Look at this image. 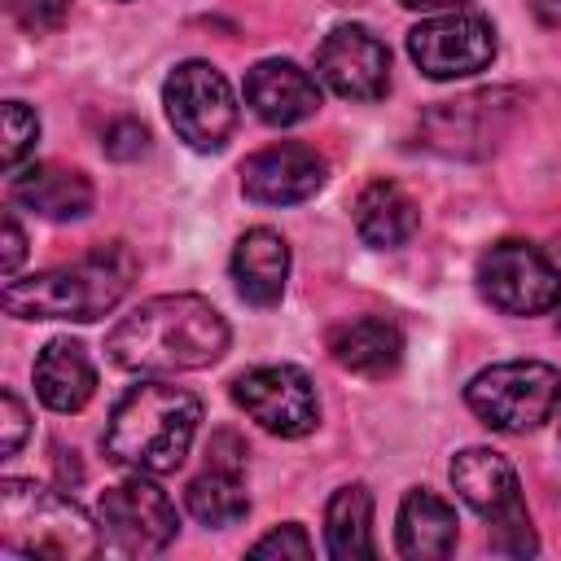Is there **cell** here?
<instances>
[{
	"mask_svg": "<svg viewBox=\"0 0 561 561\" xmlns=\"http://www.w3.org/2000/svg\"><path fill=\"white\" fill-rule=\"evenodd\" d=\"M105 351L127 373H193L228 351V320L202 294H158L110 329Z\"/></svg>",
	"mask_w": 561,
	"mask_h": 561,
	"instance_id": "cell-1",
	"label": "cell"
},
{
	"mask_svg": "<svg viewBox=\"0 0 561 561\" xmlns=\"http://www.w3.org/2000/svg\"><path fill=\"white\" fill-rule=\"evenodd\" d=\"M202 421V399L180 386H131L105 425V456L131 473H175L193 447Z\"/></svg>",
	"mask_w": 561,
	"mask_h": 561,
	"instance_id": "cell-2",
	"label": "cell"
},
{
	"mask_svg": "<svg viewBox=\"0 0 561 561\" xmlns=\"http://www.w3.org/2000/svg\"><path fill=\"white\" fill-rule=\"evenodd\" d=\"M136 276V259L123 241L96 245L75 263L35 272L26 280L9 276L4 285V311L18 320H101L110 316L123 294L131 289Z\"/></svg>",
	"mask_w": 561,
	"mask_h": 561,
	"instance_id": "cell-3",
	"label": "cell"
},
{
	"mask_svg": "<svg viewBox=\"0 0 561 561\" xmlns=\"http://www.w3.org/2000/svg\"><path fill=\"white\" fill-rule=\"evenodd\" d=\"M0 543L4 552L53 561H83L105 548L101 526L70 495L26 478L0 482Z\"/></svg>",
	"mask_w": 561,
	"mask_h": 561,
	"instance_id": "cell-4",
	"label": "cell"
},
{
	"mask_svg": "<svg viewBox=\"0 0 561 561\" xmlns=\"http://www.w3.org/2000/svg\"><path fill=\"white\" fill-rule=\"evenodd\" d=\"M469 412L500 434H530L561 408V373L539 359H504L465 386Z\"/></svg>",
	"mask_w": 561,
	"mask_h": 561,
	"instance_id": "cell-5",
	"label": "cell"
},
{
	"mask_svg": "<svg viewBox=\"0 0 561 561\" xmlns=\"http://www.w3.org/2000/svg\"><path fill=\"white\" fill-rule=\"evenodd\" d=\"M451 486L460 491V500L491 522V543L508 557H530L539 548L526 500H522V482L517 469L491 451V447H465L451 460Z\"/></svg>",
	"mask_w": 561,
	"mask_h": 561,
	"instance_id": "cell-6",
	"label": "cell"
},
{
	"mask_svg": "<svg viewBox=\"0 0 561 561\" xmlns=\"http://www.w3.org/2000/svg\"><path fill=\"white\" fill-rule=\"evenodd\" d=\"M162 105L175 136L197 153L224 149L237 127L232 88L210 61H180L162 83Z\"/></svg>",
	"mask_w": 561,
	"mask_h": 561,
	"instance_id": "cell-7",
	"label": "cell"
},
{
	"mask_svg": "<svg viewBox=\"0 0 561 561\" xmlns=\"http://www.w3.org/2000/svg\"><path fill=\"white\" fill-rule=\"evenodd\" d=\"M96 526L101 543L118 557H153L175 539V504L162 486L149 482V473H136L96 500Z\"/></svg>",
	"mask_w": 561,
	"mask_h": 561,
	"instance_id": "cell-8",
	"label": "cell"
},
{
	"mask_svg": "<svg viewBox=\"0 0 561 561\" xmlns=\"http://www.w3.org/2000/svg\"><path fill=\"white\" fill-rule=\"evenodd\" d=\"M478 289L504 316H539L561 302V276L530 241H495L478 259Z\"/></svg>",
	"mask_w": 561,
	"mask_h": 561,
	"instance_id": "cell-9",
	"label": "cell"
},
{
	"mask_svg": "<svg viewBox=\"0 0 561 561\" xmlns=\"http://www.w3.org/2000/svg\"><path fill=\"white\" fill-rule=\"evenodd\" d=\"M232 403L276 438H302L320 421L316 386L294 364H259L232 381Z\"/></svg>",
	"mask_w": 561,
	"mask_h": 561,
	"instance_id": "cell-10",
	"label": "cell"
},
{
	"mask_svg": "<svg viewBox=\"0 0 561 561\" xmlns=\"http://www.w3.org/2000/svg\"><path fill=\"white\" fill-rule=\"evenodd\" d=\"M408 53L430 79L478 75L495 57V26L482 13H438L408 31Z\"/></svg>",
	"mask_w": 561,
	"mask_h": 561,
	"instance_id": "cell-11",
	"label": "cell"
},
{
	"mask_svg": "<svg viewBox=\"0 0 561 561\" xmlns=\"http://www.w3.org/2000/svg\"><path fill=\"white\" fill-rule=\"evenodd\" d=\"M316 70L346 101H381L386 88H390V53H386V44L368 26H355V22H342L320 39Z\"/></svg>",
	"mask_w": 561,
	"mask_h": 561,
	"instance_id": "cell-12",
	"label": "cell"
},
{
	"mask_svg": "<svg viewBox=\"0 0 561 561\" xmlns=\"http://www.w3.org/2000/svg\"><path fill=\"white\" fill-rule=\"evenodd\" d=\"M324 180H329L324 158L311 145H298V140L267 145V149L250 153L245 167H241L245 197L263 202V206H298V202L316 197L324 188Z\"/></svg>",
	"mask_w": 561,
	"mask_h": 561,
	"instance_id": "cell-13",
	"label": "cell"
},
{
	"mask_svg": "<svg viewBox=\"0 0 561 561\" xmlns=\"http://www.w3.org/2000/svg\"><path fill=\"white\" fill-rule=\"evenodd\" d=\"M245 105L267 127H294L320 110V88L302 66L267 57L245 70Z\"/></svg>",
	"mask_w": 561,
	"mask_h": 561,
	"instance_id": "cell-14",
	"label": "cell"
},
{
	"mask_svg": "<svg viewBox=\"0 0 561 561\" xmlns=\"http://www.w3.org/2000/svg\"><path fill=\"white\" fill-rule=\"evenodd\" d=\"M9 193H13V202H22L26 210H35L44 219H83L96 202L92 180L75 167H57V162H35L26 171H13Z\"/></svg>",
	"mask_w": 561,
	"mask_h": 561,
	"instance_id": "cell-15",
	"label": "cell"
},
{
	"mask_svg": "<svg viewBox=\"0 0 561 561\" xmlns=\"http://www.w3.org/2000/svg\"><path fill=\"white\" fill-rule=\"evenodd\" d=\"M329 355L359 377H390L403 359V333L386 316H359L329 329Z\"/></svg>",
	"mask_w": 561,
	"mask_h": 561,
	"instance_id": "cell-16",
	"label": "cell"
},
{
	"mask_svg": "<svg viewBox=\"0 0 561 561\" xmlns=\"http://www.w3.org/2000/svg\"><path fill=\"white\" fill-rule=\"evenodd\" d=\"M285 276H289V245L280 232L272 228H250L241 232L237 250H232V280L237 294L250 307H272L285 294Z\"/></svg>",
	"mask_w": 561,
	"mask_h": 561,
	"instance_id": "cell-17",
	"label": "cell"
},
{
	"mask_svg": "<svg viewBox=\"0 0 561 561\" xmlns=\"http://www.w3.org/2000/svg\"><path fill=\"white\" fill-rule=\"evenodd\" d=\"M421 224V210L412 202V193L394 180H373L359 188L355 197V232L364 245L373 250H399L412 241Z\"/></svg>",
	"mask_w": 561,
	"mask_h": 561,
	"instance_id": "cell-18",
	"label": "cell"
},
{
	"mask_svg": "<svg viewBox=\"0 0 561 561\" xmlns=\"http://www.w3.org/2000/svg\"><path fill=\"white\" fill-rule=\"evenodd\" d=\"M35 394L53 412H79L96 394V368L88 351L70 337H53L35 355Z\"/></svg>",
	"mask_w": 561,
	"mask_h": 561,
	"instance_id": "cell-19",
	"label": "cell"
},
{
	"mask_svg": "<svg viewBox=\"0 0 561 561\" xmlns=\"http://www.w3.org/2000/svg\"><path fill=\"white\" fill-rule=\"evenodd\" d=\"M456 508L434 491H408L399 504L394 543L412 561H438L456 552Z\"/></svg>",
	"mask_w": 561,
	"mask_h": 561,
	"instance_id": "cell-20",
	"label": "cell"
},
{
	"mask_svg": "<svg viewBox=\"0 0 561 561\" xmlns=\"http://www.w3.org/2000/svg\"><path fill=\"white\" fill-rule=\"evenodd\" d=\"M324 543H329V557H337V561L377 557V543H373V495H368V486L351 482V486L333 491V500L324 508Z\"/></svg>",
	"mask_w": 561,
	"mask_h": 561,
	"instance_id": "cell-21",
	"label": "cell"
},
{
	"mask_svg": "<svg viewBox=\"0 0 561 561\" xmlns=\"http://www.w3.org/2000/svg\"><path fill=\"white\" fill-rule=\"evenodd\" d=\"M184 504H188V513H193L202 526H215V530L237 526V522L250 513V495H245V486H241V473L215 469V465L188 482Z\"/></svg>",
	"mask_w": 561,
	"mask_h": 561,
	"instance_id": "cell-22",
	"label": "cell"
},
{
	"mask_svg": "<svg viewBox=\"0 0 561 561\" xmlns=\"http://www.w3.org/2000/svg\"><path fill=\"white\" fill-rule=\"evenodd\" d=\"M0 123H4L0 162H4V171L13 175V171H22L26 153H31V149H35V140H39V118H35V110H26L22 101H4Z\"/></svg>",
	"mask_w": 561,
	"mask_h": 561,
	"instance_id": "cell-23",
	"label": "cell"
},
{
	"mask_svg": "<svg viewBox=\"0 0 561 561\" xmlns=\"http://www.w3.org/2000/svg\"><path fill=\"white\" fill-rule=\"evenodd\" d=\"M4 4H9L13 22L31 35H48V31L66 26V18H70V0H4Z\"/></svg>",
	"mask_w": 561,
	"mask_h": 561,
	"instance_id": "cell-24",
	"label": "cell"
},
{
	"mask_svg": "<svg viewBox=\"0 0 561 561\" xmlns=\"http://www.w3.org/2000/svg\"><path fill=\"white\" fill-rule=\"evenodd\" d=\"M250 557H294V561H307L311 557V539L298 522H285L276 530H267L263 539L250 543Z\"/></svg>",
	"mask_w": 561,
	"mask_h": 561,
	"instance_id": "cell-25",
	"label": "cell"
},
{
	"mask_svg": "<svg viewBox=\"0 0 561 561\" xmlns=\"http://www.w3.org/2000/svg\"><path fill=\"white\" fill-rule=\"evenodd\" d=\"M101 149H105L110 158H118V162H131V158H140V153L149 149V131H145V123H136V118H118V123L105 127Z\"/></svg>",
	"mask_w": 561,
	"mask_h": 561,
	"instance_id": "cell-26",
	"label": "cell"
},
{
	"mask_svg": "<svg viewBox=\"0 0 561 561\" xmlns=\"http://www.w3.org/2000/svg\"><path fill=\"white\" fill-rule=\"evenodd\" d=\"M0 408H4V421H0V425H4L0 451H4V456H18V447H22L26 430H31V425H26V408H22V399H18L13 390H4V394H0Z\"/></svg>",
	"mask_w": 561,
	"mask_h": 561,
	"instance_id": "cell-27",
	"label": "cell"
},
{
	"mask_svg": "<svg viewBox=\"0 0 561 561\" xmlns=\"http://www.w3.org/2000/svg\"><path fill=\"white\" fill-rule=\"evenodd\" d=\"M206 456H210V465H215V469H232V473H241V469H245V443H241L232 430H219V434L210 438Z\"/></svg>",
	"mask_w": 561,
	"mask_h": 561,
	"instance_id": "cell-28",
	"label": "cell"
},
{
	"mask_svg": "<svg viewBox=\"0 0 561 561\" xmlns=\"http://www.w3.org/2000/svg\"><path fill=\"white\" fill-rule=\"evenodd\" d=\"M22 254H26L22 224H18V215H13V210H4V254H0V272H4V276H13V272H18V263H22Z\"/></svg>",
	"mask_w": 561,
	"mask_h": 561,
	"instance_id": "cell-29",
	"label": "cell"
},
{
	"mask_svg": "<svg viewBox=\"0 0 561 561\" xmlns=\"http://www.w3.org/2000/svg\"><path fill=\"white\" fill-rule=\"evenodd\" d=\"M530 9L543 26H561V0H530Z\"/></svg>",
	"mask_w": 561,
	"mask_h": 561,
	"instance_id": "cell-30",
	"label": "cell"
},
{
	"mask_svg": "<svg viewBox=\"0 0 561 561\" xmlns=\"http://www.w3.org/2000/svg\"><path fill=\"white\" fill-rule=\"evenodd\" d=\"M399 4H408V9H425V13H430V9H460L465 0H399Z\"/></svg>",
	"mask_w": 561,
	"mask_h": 561,
	"instance_id": "cell-31",
	"label": "cell"
},
{
	"mask_svg": "<svg viewBox=\"0 0 561 561\" xmlns=\"http://www.w3.org/2000/svg\"><path fill=\"white\" fill-rule=\"evenodd\" d=\"M557 324H561V316H557Z\"/></svg>",
	"mask_w": 561,
	"mask_h": 561,
	"instance_id": "cell-32",
	"label": "cell"
}]
</instances>
